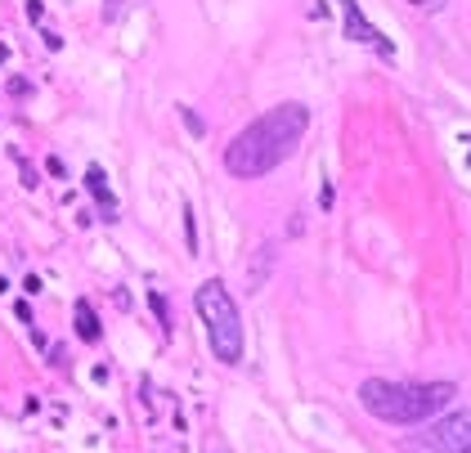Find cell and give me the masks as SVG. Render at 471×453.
<instances>
[{
  "mask_svg": "<svg viewBox=\"0 0 471 453\" xmlns=\"http://www.w3.org/2000/svg\"><path fill=\"white\" fill-rule=\"evenodd\" d=\"M14 314H18V323H27V328H32V305H27V301H18V305H14Z\"/></svg>",
  "mask_w": 471,
  "mask_h": 453,
  "instance_id": "30bf717a",
  "label": "cell"
},
{
  "mask_svg": "<svg viewBox=\"0 0 471 453\" xmlns=\"http://www.w3.org/2000/svg\"><path fill=\"white\" fill-rule=\"evenodd\" d=\"M77 337H81V341H99V337H103L99 319H94V310L86 305V301H77Z\"/></svg>",
  "mask_w": 471,
  "mask_h": 453,
  "instance_id": "52a82bcc",
  "label": "cell"
},
{
  "mask_svg": "<svg viewBox=\"0 0 471 453\" xmlns=\"http://www.w3.org/2000/svg\"><path fill=\"white\" fill-rule=\"evenodd\" d=\"M86 188L94 193V202H99L103 220H112V215H117V197H112V188H108V175H103V166H90V171H86Z\"/></svg>",
  "mask_w": 471,
  "mask_h": 453,
  "instance_id": "8992f818",
  "label": "cell"
},
{
  "mask_svg": "<svg viewBox=\"0 0 471 453\" xmlns=\"http://www.w3.org/2000/svg\"><path fill=\"white\" fill-rule=\"evenodd\" d=\"M193 301H197V314L206 323V341H211L215 359L238 364L242 359V319H238V305H233L229 287L220 278H206Z\"/></svg>",
  "mask_w": 471,
  "mask_h": 453,
  "instance_id": "3957f363",
  "label": "cell"
},
{
  "mask_svg": "<svg viewBox=\"0 0 471 453\" xmlns=\"http://www.w3.org/2000/svg\"><path fill=\"white\" fill-rule=\"evenodd\" d=\"M184 233H188V251H197V224H193V206H184Z\"/></svg>",
  "mask_w": 471,
  "mask_h": 453,
  "instance_id": "9c48e42d",
  "label": "cell"
},
{
  "mask_svg": "<svg viewBox=\"0 0 471 453\" xmlns=\"http://www.w3.org/2000/svg\"><path fill=\"white\" fill-rule=\"evenodd\" d=\"M117 5H121V0H108V14H117Z\"/></svg>",
  "mask_w": 471,
  "mask_h": 453,
  "instance_id": "2e32d148",
  "label": "cell"
},
{
  "mask_svg": "<svg viewBox=\"0 0 471 453\" xmlns=\"http://www.w3.org/2000/svg\"><path fill=\"white\" fill-rule=\"evenodd\" d=\"M319 206H323V211L332 206V184H323V188H319Z\"/></svg>",
  "mask_w": 471,
  "mask_h": 453,
  "instance_id": "5bb4252c",
  "label": "cell"
},
{
  "mask_svg": "<svg viewBox=\"0 0 471 453\" xmlns=\"http://www.w3.org/2000/svg\"><path fill=\"white\" fill-rule=\"evenodd\" d=\"M148 305H153V314L162 319V328H171V314H166V301H162V292H148Z\"/></svg>",
  "mask_w": 471,
  "mask_h": 453,
  "instance_id": "ba28073f",
  "label": "cell"
},
{
  "mask_svg": "<svg viewBox=\"0 0 471 453\" xmlns=\"http://www.w3.org/2000/svg\"><path fill=\"white\" fill-rule=\"evenodd\" d=\"M180 117L188 121V130H193V135H202V130H206V126H202V121H197V117H193V112H188V108H180Z\"/></svg>",
  "mask_w": 471,
  "mask_h": 453,
  "instance_id": "7c38bea8",
  "label": "cell"
},
{
  "mask_svg": "<svg viewBox=\"0 0 471 453\" xmlns=\"http://www.w3.org/2000/svg\"><path fill=\"white\" fill-rule=\"evenodd\" d=\"M413 5H418V9H445L449 0H413Z\"/></svg>",
  "mask_w": 471,
  "mask_h": 453,
  "instance_id": "9a60e30c",
  "label": "cell"
},
{
  "mask_svg": "<svg viewBox=\"0 0 471 453\" xmlns=\"http://www.w3.org/2000/svg\"><path fill=\"white\" fill-rule=\"evenodd\" d=\"M45 171H50L54 180H63V175H68V171H63V162H59V157H50V162H45Z\"/></svg>",
  "mask_w": 471,
  "mask_h": 453,
  "instance_id": "4fadbf2b",
  "label": "cell"
},
{
  "mask_svg": "<svg viewBox=\"0 0 471 453\" xmlns=\"http://www.w3.org/2000/svg\"><path fill=\"white\" fill-rule=\"evenodd\" d=\"M305 126H310L305 103H278V108H269L265 117H256L247 130H238L233 144L224 148L229 175H238V180H260V175H269L274 166H283L292 153H296Z\"/></svg>",
  "mask_w": 471,
  "mask_h": 453,
  "instance_id": "6da1fadb",
  "label": "cell"
},
{
  "mask_svg": "<svg viewBox=\"0 0 471 453\" xmlns=\"http://www.w3.org/2000/svg\"><path fill=\"white\" fill-rule=\"evenodd\" d=\"M422 427L427 431L404 436V449L409 453H471V409L449 413V418H431Z\"/></svg>",
  "mask_w": 471,
  "mask_h": 453,
  "instance_id": "277c9868",
  "label": "cell"
},
{
  "mask_svg": "<svg viewBox=\"0 0 471 453\" xmlns=\"http://www.w3.org/2000/svg\"><path fill=\"white\" fill-rule=\"evenodd\" d=\"M0 292H9V283H5V278H0Z\"/></svg>",
  "mask_w": 471,
  "mask_h": 453,
  "instance_id": "e0dca14e",
  "label": "cell"
},
{
  "mask_svg": "<svg viewBox=\"0 0 471 453\" xmlns=\"http://www.w3.org/2000/svg\"><path fill=\"white\" fill-rule=\"evenodd\" d=\"M341 14H346V36H350L355 45H368L373 54H382L386 63H395V45L386 41L382 32L364 18V9H359V0H341Z\"/></svg>",
  "mask_w": 471,
  "mask_h": 453,
  "instance_id": "5b68a950",
  "label": "cell"
},
{
  "mask_svg": "<svg viewBox=\"0 0 471 453\" xmlns=\"http://www.w3.org/2000/svg\"><path fill=\"white\" fill-rule=\"evenodd\" d=\"M23 292H27V296H36V292H45V287H41V278H36V274H27V278H23Z\"/></svg>",
  "mask_w": 471,
  "mask_h": 453,
  "instance_id": "8fae6325",
  "label": "cell"
},
{
  "mask_svg": "<svg viewBox=\"0 0 471 453\" xmlns=\"http://www.w3.org/2000/svg\"><path fill=\"white\" fill-rule=\"evenodd\" d=\"M454 382H382V377L359 382V404L386 427H422L440 418L454 404Z\"/></svg>",
  "mask_w": 471,
  "mask_h": 453,
  "instance_id": "7a4b0ae2",
  "label": "cell"
}]
</instances>
